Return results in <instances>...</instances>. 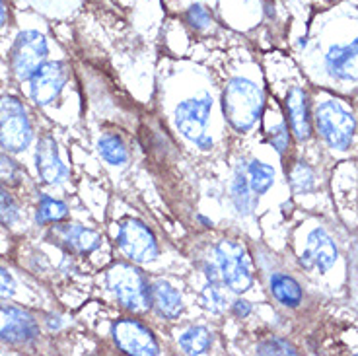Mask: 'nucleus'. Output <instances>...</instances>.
I'll use <instances>...</instances> for the list:
<instances>
[{
    "mask_svg": "<svg viewBox=\"0 0 358 356\" xmlns=\"http://www.w3.org/2000/svg\"><path fill=\"white\" fill-rule=\"evenodd\" d=\"M224 115L236 131H248L257 121L263 107V94L251 80L234 78L224 90Z\"/></svg>",
    "mask_w": 358,
    "mask_h": 356,
    "instance_id": "1",
    "label": "nucleus"
},
{
    "mask_svg": "<svg viewBox=\"0 0 358 356\" xmlns=\"http://www.w3.org/2000/svg\"><path fill=\"white\" fill-rule=\"evenodd\" d=\"M108 285L117 300L133 312H146L150 308V288L144 283L143 275L131 265L119 263L109 269Z\"/></svg>",
    "mask_w": 358,
    "mask_h": 356,
    "instance_id": "2",
    "label": "nucleus"
},
{
    "mask_svg": "<svg viewBox=\"0 0 358 356\" xmlns=\"http://www.w3.org/2000/svg\"><path fill=\"white\" fill-rule=\"evenodd\" d=\"M216 265L222 283L234 292H245L251 286V267L242 243L224 240L216 245Z\"/></svg>",
    "mask_w": 358,
    "mask_h": 356,
    "instance_id": "3",
    "label": "nucleus"
},
{
    "mask_svg": "<svg viewBox=\"0 0 358 356\" xmlns=\"http://www.w3.org/2000/svg\"><path fill=\"white\" fill-rule=\"evenodd\" d=\"M31 141V123L24 106L16 98H0V144L10 152H20Z\"/></svg>",
    "mask_w": 358,
    "mask_h": 356,
    "instance_id": "4",
    "label": "nucleus"
},
{
    "mask_svg": "<svg viewBox=\"0 0 358 356\" xmlns=\"http://www.w3.org/2000/svg\"><path fill=\"white\" fill-rule=\"evenodd\" d=\"M315 123L333 148L345 150L355 134V119L339 101H323L315 111Z\"/></svg>",
    "mask_w": 358,
    "mask_h": 356,
    "instance_id": "5",
    "label": "nucleus"
},
{
    "mask_svg": "<svg viewBox=\"0 0 358 356\" xmlns=\"http://www.w3.org/2000/svg\"><path fill=\"white\" fill-rule=\"evenodd\" d=\"M47 59V41L39 31H22L12 47V69L20 80H29L31 74Z\"/></svg>",
    "mask_w": 358,
    "mask_h": 356,
    "instance_id": "6",
    "label": "nucleus"
},
{
    "mask_svg": "<svg viewBox=\"0 0 358 356\" xmlns=\"http://www.w3.org/2000/svg\"><path fill=\"white\" fill-rule=\"evenodd\" d=\"M119 248L136 263H148L158 257V243L154 234L141 220H125L117 234Z\"/></svg>",
    "mask_w": 358,
    "mask_h": 356,
    "instance_id": "7",
    "label": "nucleus"
},
{
    "mask_svg": "<svg viewBox=\"0 0 358 356\" xmlns=\"http://www.w3.org/2000/svg\"><path fill=\"white\" fill-rule=\"evenodd\" d=\"M113 339H115L117 347L121 348L127 355L136 356H152L158 355V343L152 337V333L141 325L138 321L121 320L113 325Z\"/></svg>",
    "mask_w": 358,
    "mask_h": 356,
    "instance_id": "8",
    "label": "nucleus"
},
{
    "mask_svg": "<svg viewBox=\"0 0 358 356\" xmlns=\"http://www.w3.org/2000/svg\"><path fill=\"white\" fill-rule=\"evenodd\" d=\"M210 109H213V99L208 96L183 101L176 109V125L183 133V136H187L189 141H195V143H203Z\"/></svg>",
    "mask_w": 358,
    "mask_h": 356,
    "instance_id": "9",
    "label": "nucleus"
},
{
    "mask_svg": "<svg viewBox=\"0 0 358 356\" xmlns=\"http://www.w3.org/2000/svg\"><path fill=\"white\" fill-rule=\"evenodd\" d=\"M37 335V323L34 318L20 308L0 304V339L14 345H26Z\"/></svg>",
    "mask_w": 358,
    "mask_h": 356,
    "instance_id": "10",
    "label": "nucleus"
},
{
    "mask_svg": "<svg viewBox=\"0 0 358 356\" xmlns=\"http://www.w3.org/2000/svg\"><path fill=\"white\" fill-rule=\"evenodd\" d=\"M31 98L39 106L51 104L66 82V69L63 63H43L31 74Z\"/></svg>",
    "mask_w": 358,
    "mask_h": 356,
    "instance_id": "11",
    "label": "nucleus"
},
{
    "mask_svg": "<svg viewBox=\"0 0 358 356\" xmlns=\"http://www.w3.org/2000/svg\"><path fill=\"white\" fill-rule=\"evenodd\" d=\"M302 265L306 269H317L320 273L331 269L337 261V248L333 240L323 230H313L308 236V245L302 253Z\"/></svg>",
    "mask_w": 358,
    "mask_h": 356,
    "instance_id": "12",
    "label": "nucleus"
},
{
    "mask_svg": "<svg viewBox=\"0 0 358 356\" xmlns=\"http://www.w3.org/2000/svg\"><path fill=\"white\" fill-rule=\"evenodd\" d=\"M37 171L43 179L45 183H59L69 176V169L64 168L61 162L59 150H57V143L51 136H43L39 144H37Z\"/></svg>",
    "mask_w": 358,
    "mask_h": 356,
    "instance_id": "13",
    "label": "nucleus"
},
{
    "mask_svg": "<svg viewBox=\"0 0 358 356\" xmlns=\"http://www.w3.org/2000/svg\"><path fill=\"white\" fill-rule=\"evenodd\" d=\"M327 71L339 80H358V37L350 45L329 49Z\"/></svg>",
    "mask_w": 358,
    "mask_h": 356,
    "instance_id": "14",
    "label": "nucleus"
},
{
    "mask_svg": "<svg viewBox=\"0 0 358 356\" xmlns=\"http://www.w3.org/2000/svg\"><path fill=\"white\" fill-rule=\"evenodd\" d=\"M150 302L154 304V308L158 310L160 315L173 320L178 318L181 310H183V302L179 292L166 280H156L150 288Z\"/></svg>",
    "mask_w": 358,
    "mask_h": 356,
    "instance_id": "15",
    "label": "nucleus"
},
{
    "mask_svg": "<svg viewBox=\"0 0 358 356\" xmlns=\"http://www.w3.org/2000/svg\"><path fill=\"white\" fill-rule=\"evenodd\" d=\"M57 236L61 238L64 245L72 251H78V253H90V251H94L99 245V238L96 232L86 230V228H82L78 224H69V226H64V228H59L57 230Z\"/></svg>",
    "mask_w": 358,
    "mask_h": 356,
    "instance_id": "16",
    "label": "nucleus"
},
{
    "mask_svg": "<svg viewBox=\"0 0 358 356\" xmlns=\"http://www.w3.org/2000/svg\"><path fill=\"white\" fill-rule=\"evenodd\" d=\"M287 107L288 113H290L292 131L300 141H304L310 136V117H308V101H306L304 90H290L287 98Z\"/></svg>",
    "mask_w": 358,
    "mask_h": 356,
    "instance_id": "17",
    "label": "nucleus"
},
{
    "mask_svg": "<svg viewBox=\"0 0 358 356\" xmlns=\"http://www.w3.org/2000/svg\"><path fill=\"white\" fill-rule=\"evenodd\" d=\"M271 290L275 294L278 302L294 308L302 302V290L300 285L296 283L294 278H290L287 275H273L271 276Z\"/></svg>",
    "mask_w": 358,
    "mask_h": 356,
    "instance_id": "18",
    "label": "nucleus"
},
{
    "mask_svg": "<svg viewBox=\"0 0 358 356\" xmlns=\"http://www.w3.org/2000/svg\"><path fill=\"white\" fill-rule=\"evenodd\" d=\"M210 331L205 327H189L181 337H179V347L183 348L187 355H205L210 347Z\"/></svg>",
    "mask_w": 358,
    "mask_h": 356,
    "instance_id": "19",
    "label": "nucleus"
},
{
    "mask_svg": "<svg viewBox=\"0 0 358 356\" xmlns=\"http://www.w3.org/2000/svg\"><path fill=\"white\" fill-rule=\"evenodd\" d=\"M273 179H275V171H273L271 166L263 164V162L250 164V168H248V181H250V187L255 195H263L273 185Z\"/></svg>",
    "mask_w": 358,
    "mask_h": 356,
    "instance_id": "20",
    "label": "nucleus"
},
{
    "mask_svg": "<svg viewBox=\"0 0 358 356\" xmlns=\"http://www.w3.org/2000/svg\"><path fill=\"white\" fill-rule=\"evenodd\" d=\"M98 150L101 154V158L103 160H108L109 164H113V166H121V164H125L129 160V154H127V148L123 141L115 136V134H108V136H103L98 144Z\"/></svg>",
    "mask_w": 358,
    "mask_h": 356,
    "instance_id": "21",
    "label": "nucleus"
},
{
    "mask_svg": "<svg viewBox=\"0 0 358 356\" xmlns=\"http://www.w3.org/2000/svg\"><path fill=\"white\" fill-rule=\"evenodd\" d=\"M250 181L245 178V173L238 171L232 185V199L234 203H236V208L243 214L251 213V206H253V197L250 195Z\"/></svg>",
    "mask_w": 358,
    "mask_h": 356,
    "instance_id": "22",
    "label": "nucleus"
},
{
    "mask_svg": "<svg viewBox=\"0 0 358 356\" xmlns=\"http://www.w3.org/2000/svg\"><path fill=\"white\" fill-rule=\"evenodd\" d=\"M69 208L61 201H55L51 197H41V203H39V211H37V220L39 222H59L66 218Z\"/></svg>",
    "mask_w": 358,
    "mask_h": 356,
    "instance_id": "23",
    "label": "nucleus"
},
{
    "mask_svg": "<svg viewBox=\"0 0 358 356\" xmlns=\"http://www.w3.org/2000/svg\"><path fill=\"white\" fill-rule=\"evenodd\" d=\"M290 185L296 193H306L313 187V171L306 164H298L290 173Z\"/></svg>",
    "mask_w": 358,
    "mask_h": 356,
    "instance_id": "24",
    "label": "nucleus"
},
{
    "mask_svg": "<svg viewBox=\"0 0 358 356\" xmlns=\"http://www.w3.org/2000/svg\"><path fill=\"white\" fill-rule=\"evenodd\" d=\"M16 220H18V205L10 197L6 189L0 187V222L10 226V224L16 222Z\"/></svg>",
    "mask_w": 358,
    "mask_h": 356,
    "instance_id": "25",
    "label": "nucleus"
},
{
    "mask_svg": "<svg viewBox=\"0 0 358 356\" xmlns=\"http://www.w3.org/2000/svg\"><path fill=\"white\" fill-rule=\"evenodd\" d=\"M203 302L205 306L210 310V312H222L224 308H226V298H224V294L220 292V288L216 283H208L205 288V292H203Z\"/></svg>",
    "mask_w": 358,
    "mask_h": 356,
    "instance_id": "26",
    "label": "nucleus"
},
{
    "mask_svg": "<svg viewBox=\"0 0 358 356\" xmlns=\"http://www.w3.org/2000/svg\"><path fill=\"white\" fill-rule=\"evenodd\" d=\"M187 22L189 26L195 27V29H206V27L213 24V16L208 14V10L201 4H193L187 10Z\"/></svg>",
    "mask_w": 358,
    "mask_h": 356,
    "instance_id": "27",
    "label": "nucleus"
},
{
    "mask_svg": "<svg viewBox=\"0 0 358 356\" xmlns=\"http://www.w3.org/2000/svg\"><path fill=\"white\" fill-rule=\"evenodd\" d=\"M257 353L259 355H294L296 350L288 343L280 341V339H275V341H267L257 347Z\"/></svg>",
    "mask_w": 358,
    "mask_h": 356,
    "instance_id": "28",
    "label": "nucleus"
},
{
    "mask_svg": "<svg viewBox=\"0 0 358 356\" xmlns=\"http://www.w3.org/2000/svg\"><path fill=\"white\" fill-rule=\"evenodd\" d=\"M18 176V169L14 166V162H10L8 158H4V156H0V178L2 179H14Z\"/></svg>",
    "mask_w": 358,
    "mask_h": 356,
    "instance_id": "29",
    "label": "nucleus"
},
{
    "mask_svg": "<svg viewBox=\"0 0 358 356\" xmlns=\"http://www.w3.org/2000/svg\"><path fill=\"white\" fill-rule=\"evenodd\" d=\"M271 143H273V146H275L278 152H282L285 148H287L288 134L287 131H285V127H278L277 131L273 133V136H271Z\"/></svg>",
    "mask_w": 358,
    "mask_h": 356,
    "instance_id": "30",
    "label": "nucleus"
},
{
    "mask_svg": "<svg viewBox=\"0 0 358 356\" xmlns=\"http://www.w3.org/2000/svg\"><path fill=\"white\" fill-rule=\"evenodd\" d=\"M0 292L14 294V278L6 269L0 267Z\"/></svg>",
    "mask_w": 358,
    "mask_h": 356,
    "instance_id": "31",
    "label": "nucleus"
},
{
    "mask_svg": "<svg viewBox=\"0 0 358 356\" xmlns=\"http://www.w3.org/2000/svg\"><path fill=\"white\" fill-rule=\"evenodd\" d=\"M251 312V306L250 302H243V300H238V302H234V313L238 315V318H248Z\"/></svg>",
    "mask_w": 358,
    "mask_h": 356,
    "instance_id": "32",
    "label": "nucleus"
},
{
    "mask_svg": "<svg viewBox=\"0 0 358 356\" xmlns=\"http://www.w3.org/2000/svg\"><path fill=\"white\" fill-rule=\"evenodd\" d=\"M6 20V6H4V0H0V26L4 24Z\"/></svg>",
    "mask_w": 358,
    "mask_h": 356,
    "instance_id": "33",
    "label": "nucleus"
}]
</instances>
